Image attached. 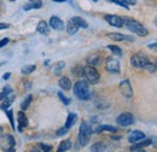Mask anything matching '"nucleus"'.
Instances as JSON below:
<instances>
[{"label": "nucleus", "instance_id": "1", "mask_svg": "<svg viewBox=\"0 0 157 152\" xmlns=\"http://www.w3.org/2000/svg\"><path fill=\"white\" fill-rule=\"evenodd\" d=\"M74 94L76 95L80 100H90L93 93H92L87 81H78L74 85Z\"/></svg>", "mask_w": 157, "mask_h": 152}, {"label": "nucleus", "instance_id": "2", "mask_svg": "<svg viewBox=\"0 0 157 152\" xmlns=\"http://www.w3.org/2000/svg\"><path fill=\"white\" fill-rule=\"evenodd\" d=\"M122 19H123V25H124L129 32L137 34L139 36H146V35L149 34L147 29H146L141 23H139L138 21H134V19H131V18H126V17H123Z\"/></svg>", "mask_w": 157, "mask_h": 152}, {"label": "nucleus", "instance_id": "3", "mask_svg": "<svg viewBox=\"0 0 157 152\" xmlns=\"http://www.w3.org/2000/svg\"><path fill=\"white\" fill-rule=\"evenodd\" d=\"M88 27V23L81 17H71V18L68 21L67 23V32L70 34V35H75L78 33V28H87Z\"/></svg>", "mask_w": 157, "mask_h": 152}, {"label": "nucleus", "instance_id": "4", "mask_svg": "<svg viewBox=\"0 0 157 152\" xmlns=\"http://www.w3.org/2000/svg\"><path fill=\"white\" fill-rule=\"evenodd\" d=\"M93 133V129L91 127V123L85 122L80 126V131H78V142L81 146H86L90 140H91V135Z\"/></svg>", "mask_w": 157, "mask_h": 152}, {"label": "nucleus", "instance_id": "5", "mask_svg": "<svg viewBox=\"0 0 157 152\" xmlns=\"http://www.w3.org/2000/svg\"><path fill=\"white\" fill-rule=\"evenodd\" d=\"M82 76L86 78L87 82H90L91 85H97L100 80L99 73L97 71V69L92 65H87L85 68H82Z\"/></svg>", "mask_w": 157, "mask_h": 152}, {"label": "nucleus", "instance_id": "6", "mask_svg": "<svg viewBox=\"0 0 157 152\" xmlns=\"http://www.w3.org/2000/svg\"><path fill=\"white\" fill-rule=\"evenodd\" d=\"M149 62H150V59L146 57L144 53H140V52L133 55L132 58H131V64L136 69H145V66L149 64Z\"/></svg>", "mask_w": 157, "mask_h": 152}, {"label": "nucleus", "instance_id": "7", "mask_svg": "<svg viewBox=\"0 0 157 152\" xmlns=\"http://www.w3.org/2000/svg\"><path fill=\"white\" fill-rule=\"evenodd\" d=\"M15 144H16L15 138L12 135H10V134L4 135L1 138V140H0V147H1L2 151L15 152V149H13L15 147Z\"/></svg>", "mask_w": 157, "mask_h": 152}, {"label": "nucleus", "instance_id": "8", "mask_svg": "<svg viewBox=\"0 0 157 152\" xmlns=\"http://www.w3.org/2000/svg\"><path fill=\"white\" fill-rule=\"evenodd\" d=\"M105 69H106V71H109L111 74H120L121 66H120L118 59L114 57H108L106 62H105Z\"/></svg>", "mask_w": 157, "mask_h": 152}, {"label": "nucleus", "instance_id": "9", "mask_svg": "<svg viewBox=\"0 0 157 152\" xmlns=\"http://www.w3.org/2000/svg\"><path fill=\"white\" fill-rule=\"evenodd\" d=\"M116 123L121 127H128L131 124L134 123V117L133 115L129 112H122L121 115H118L116 118Z\"/></svg>", "mask_w": 157, "mask_h": 152}, {"label": "nucleus", "instance_id": "10", "mask_svg": "<svg viewBox=\"0 0 157 152\" xmlns=\"http://www.w3.org/2000/svg\"><path fill=\"white\" fill-rule=\"evenodd\" d=\"M120 91L123 97H126L127 99H131L133 97V88H132V85L129 82V80H123L120 82Z\"/></svg>", "mask_w": 157, "mask_h": 152}, {"label": "nucleus", "instance_id": "11", "mask_svg": "<svg viewBox=\"0 0 157 152\" xmlns=\"http://www.w3.org/2000/svg\"><path fill=\"white\" fill-rule=\"evenodd\" d=\"M105 21L113 27H116V28H122L123 27V19L118 17V16H115V15H106Z\"/></svg>", "mask_w": 157, "mask_h": 152}, {"label": "nucleus", "instance_id": "12", "mask_svg": "<svg viewBox=\"0 0 157 152\" xmlns=\"http://www.w3.org/2000/svg\"><path fill=\"white\" fill-rule=\"evenodd\" d=\"M86 62H87L88 65L96 66V65H99V64L103 62V56H101L100 53H98V52H93V53H91V55L87 57Z\"/></svg>", "mask_w": 157, "mask_h": 152}, {"label": "nucleus", "instance_id": "13", "mask_svg": "<svg viewBox=\"0 0 157 152\" xmlns=\"http://www.w3.org/2000/svg\"><path fill=\"white\" fill-rule=\"evenodd\" d=\"M17 121H18V127H17V131L22 133L23 132V128L28 127L29 122H28V117L25 116V114L23 111H20L17 112Z\"/></svg>", "mask_w": 157, "mask_h": 152}, {"label": "nucleus", "instance_id": "14", "mask_svg": "<svg viewBox=\"0 0 157 152\" xmlns=\"http://www.w3.org/2000/svg\"><path fill=\"white\" fill-rule=\"evenodd\" d=\"M48 25H50V28H52L55 30H63L64 29V22L57 16H52L50 18Z\"/></svg>", "mask_w": 157, "mask_h": 152}, {"label": "nucleus", "instance_id": "15", "mask_svg": "<svg viewBox=\"0 0 157 152\" xmlns=\"http://www.w3.org/2000/svg\"><path fill=\"white\" fill-rule=\"evenodd\" d=\"M144 138H145V134L143 133V132H140V131H132L128 134V141L131 144H136L138 141L143 140Z\"/></svg>", "mask_w": 157, "mask_h": 152}, {"label": "nucleus", "instance_id": "16", "mask_svg": "<svg viewBox=\"0 0 157 152\" xmlns=\"http://www.w3.org/2000/svg\"><path fill=\"white\" fill-rule=\"evenodd\" d=\"M151 144H152V139H146V138H144L143 140H140V141L136 142V144L131 147V151H140L141 149L147 147V146L151 145Z\"/></svg>", "mask_w": 157, "mask_h": 152}, {"label": "nucleus", "instance_id": "17", "mask_svg": "<svg viewBox=\"0 0 157 152\" xmlns=\"http://www.w3.org/2000/svg\"><path fill=\"white\" fill-rule=\"evenodd\" d=\"M41 7H42V1L41 0H30L23 6V10L29 11V10H38Z\"/></svg>", "mask_w": 157, "mask_h": 152}, {"label": "nucleus", "instance_id": "18", "mask_svg": "<svg viewBox=\"0 0 157 152\" xmlns=\"http://www.w3.org/2000/svg\"><path fill=\"white\" fill-rule=\"evenodd\" d=\"M36 32L41 35H48L50 34V25L47 22L45 21H40L38 27H36Z\"/></svg>", "mask_w": 157, "mask_h": 152}, {"label": "nucleus", "instance_id": "19", "mask_svg": "<svg viewBox=\"0 0 157 152\" xmlns=\"http://www.w3.org/2000/svg\"><path fill=\"white\" fill-rule=\"evenodd\" d=\"M108 36L110 39H113L114 41H122V40H128V41H134V38L132 36H127V35H123V34H120V33H110L108 34Z\"/></svg>", "mask_w": 157, "mask_h": 152}, {"label": "nucleus", "instance_id": "20", "mask_svg": "<svg viewBox=\"0 0 157 152\" xmlns=\"http://www.w3.org/2000/svg\"><path fill=\"white\" fill-rule=\"evenodd\" d=\"M58 85L63 91H69V89L71 88V81H70V78H69V77H67V76H64V77H60V78H59Z\"/></svg>", "mask_w": 157, "mask_h": 152}, {"label": "nucleus", "instance_id": "21", "mask_svg": "<svg viewBox=\"0 0 157 152\" xmlns=\"http://www.w3.org/2000/svg\"><path fill=\"white\" fill-rule=\"evenodd\" d=\"M76 121H78V115L74 114V112H71V114L68 115V118H67V122H65V128H71L75 123H76Z\"/></svg>", "mask_w": 157, "mask_h": 152}, {"label": "nucleus", "instance_id": "22", "mask_svg": "<svg viewBox=\"0 0 157 152\" xmlns=\"http://www.w3.org/2000/svg\"><path fill=\"white\" fill-rule=\"evenodd\" d=\"M15 97H16V95L12 94L11 97H9V95H7L6 98H4V99H2L4 101H2V104L0 105V109H1V110H6V109H9V108H10V105L13 103Z\"/></svg>", "mask_w": 157, "mask_h": 152}, {"label": "nucleus", "instance_id": "23", "mask_svg": "<svg viewBox=\"0 0 157 152\" xmlns=\"http://www.w3.org/2000/svg\"><path fill=\"white\" fill-rule=\"evenodd\" d=\"M64 68H65V63L62 62V60H59V62H57V63L53 65V68H52V74H53V75H59Z\"/></svg>", "mask_w": 157, "mask_h": 152}, {"label": "nucleus", "instance_id": "24", "mask_svg": "<svg viewBox=\"0 0 157 152\" xmlns=\"http://www.w3.org/2000/svg\"><path fill=\"white\" fill-rule=\"evenodd\" d=\"M103 131H106V132H111V133H116L117 132V128L114 127V126H108V124H103V126H99L98 128L94 131L96 133H100Z\"/></svg>", "mask_w": 157, "mask_h": 152}, {"label": "nucleus", "instance_id": "25", "mask_svg": "<svg viewBox=\"0 0 157 152\" xmlns=\"http://www.w3.org/2000/svg\"><path fill=\"white\" fill-rule=\"evenodd\" d=\"M71 149V141L70 140H64L59 144L58 146V152H65V151H69Z\"/></svg>", "mask_w": 157, "mask_h": 152}, {"label": "nucleus", "instance_id": "26", "mask_svg": "<svg viewBox=\"0 0 157 152\" xmlns=\"http://www.w3.org/2000/svg\"><path fill=\"white\" fill-rule=\"evenodd\" d=\"M32 100H33V95L32 94H28L25 98H24V100H23L22 104H21V109H22V111H25V110L29 108Z\"/></svg>", "mask_w": 157, "mask_h": 152}, {"label": "nucleus", "instance_id": "27", "mask_svg": "<svg viewBox=\"0 0 157 152\" xmlns=\"http://www.w3.org/2000/svg\"><path fill=\"white\" fill-rule=\"evenodd\" d=\"M105 147H106V145L104 144V142H96V144H93L92 145V147H91V151L92 152H103L105 151Z\"/></svg>", "mask_w": 157, "mask_h": 152}, {"label": "nucleus", "instance_id": "28", "mask_svg": "<svg viewBox=\"0 0 157 152\" xmlns=\"http://www.w3.org/2000/svg\"><path fill=\"white\" fill-rule=\"evenodd\" d=\"M35 69H36V66L33 65V64H30V65H24V66L21 68V73H22L23 75H27V74H30V73L35 71Z\"/></svg>", "mask_w": 157, "mask_h": 152}, {"label": "nucleus", "instance_id": "29", "mask_svg": "<svg viewBox=\"0 0 157 152\" xmlns=\"http://www.w3.org/2000/svg\"><path fill=\"white\" fill-rule=\"evenodd\" d=\"M5 111V114L6 116L9 117V121H10V123H11V127H12V129L13 131H16V126H15V120H13V111L12 110H4Z\"/></svg>", "mask_w": 157, "mask_h": 152}, {"label": "nucleus", "instance_id": "30", "mask_svg": "<svg viewBox=\"0 0 157 152\" xmlns=\"http://www.w3.org/2000/svg\"><path fill=\"white\" fill-rule=\"evenodd\" d=\"M108 48H109L114 55H116L118 57H122V50H121L118 46H116V45H109Z\"/></svg>", "mask_w": 157, "mask_h": 152}, {"label": "nucleus", "instance_id": "31", "mask_svg": "<svg viewBox=\"0 0 157 152\" xmlns=\"http://www.w3.org/2000/svg\"><path fill=\"white\" fill-rule=\"evenodd\" d=\"M145 69H146L149 73H155V71H156V64H155V63L149 62V64L145 66Z\"/></svg>", "mask_w": 157, "mask_h": 152}, {"label": "nucleus", "instance_id": "32", "mask_svg": "<svg viewBox=\"0 0 157 152\" xmlns=\"http://www.w3.org/2000/svg\"><path fill=\"white\" fill-rule=\"evenodd\" d=\"M1 93L4 94V97H7V95L12 94L13 91H12V88H11L10 86H5V87L2 88V92H1Z\"/></svg>", "mask_w": 157, "mask_h": 152}, {"label": "nucleus", "instance_id": "33", "mask_svg": "<svg viewBox=\"0 0 157 152\" xmlns=\"http://www.w3.org/2000/svg\"><path fill=\"white\" fill-rule=\"evenodd\" d=\"M58 97H59V99L62 100L63 104H65V105H69V104H70V99H69V98H65L62 92H58Z\"/></svg>", "mask_w": 157, "mask_h": 152}, {"label": "nucleus", "instance_id": "34", "mask_svg": "<svg viewBox=\"0 0 157 152\" xmlns=\"http://www.w3.org/2000/svg\"><path fill=\"white\" fill-rule=\"evenodd\" d=\"M108 1H111V2H114V4H116L118 6H122V7H124L126 10H129V6L128 5H126L124 2H122V1H120V0H108Z\"/></svg>", "mask_w": 157, "mask_h": 152}, {"label": "nucleus", "instance_id": "35", "mask_svg": "<svg viewBox=\"0 0 157 152\" xmlns=\"http://www.w3.org/2000/svg\"><path fill=\"white\" fill-rule=\"evenodd\" d=\"M39 146L41 147V150H42V151H46V152L52 151V149H53L51 145H45V144H40Z\"/></svg>", "mask_w": 157, "mask_h": 152}, {"label": "nucleus", "instance_id": "36", "mask_svg": "<svg viewBox=\"0 0 157 152\" xmlns=\"http://www.w3.org/2000/svg\"><path fill=\"white\" fill-rule=\"evenodd\" d=\"M9 42H10V40H9L7 38L1 39V40H0V48H1V47H4V46H6Z\"/></svg>", "mask_w": 157, "mask_h": 152}, {"label": "nucleus", "instance_id": "37", "mask_svg": "<svg viewBox=\"0 0 157 152\" xmlns=\"http://www.w3.org/2000/svg\"><path fill=\"white\" fill-rule=\"evenodd\" d=\"M67 132H68V128H65V127H64V128H60L59 131H57V135H58V136H62V135H64Z\"/></svg>", "mask_w": 157, "mask_h": 152}, {"label": "nucleus", "instance_id": "38", "mask_svg": "<svg viewBox=\"0 0 157 152\" xmlns=\"http://www.w3.org/2000/svg\"><path fill=\"white\" fill-rule=\"evenodd\" d=\"M122 2H124L126 5H136L137 4V0H120Z\"/></svg>", "mask_w": 157, "mask_h": 152}, {"label": "nucleus", "instance_id": "39", "mask_svg": "<svg viewBox=\"0 0 157 152\" xmlns=\"http://www.w3.org/2000/svg\"><path fill=\"white\" fill-rule=\"evenodd\" d=\"M10 25L9 24H6V23H0V30L1 29H6V28H9Z\"/></svg>", "mask_w": 157, "mask_h": 152}, {"label": "nucleus", "instance_id": "40", "mask_svg": "<svg viewBox=\"0 0 157 152\" xmlns=\"http://www.w3.org/2000/svg\"><path fill=\"white\" fill-rule=\"evenodd\" d=\"M10 76H11V74H10V73H7V74H4V75H2V78H4V80H9V77H10Z\"/></svg>", "mask_w": 157, "mask_h": 152}, {"label": "nucleus", "instance_id": "41", "mask_svg": "<svg viewBox=\"0 0 157 152\" xmlns=\"http://www.w3.org/2000/svg\"><path fill=\"white\" fill-rule=\"evenodd\" d=\"M53 2H65L67 0H52Z\"/></svg>", "mask_w": 157, "mask_h": 152}, {"label": "nucleus", "instance_id": "42", "mask_svg": "<svg viewBox=\"0 0 157 152\" xmlns=\"http://www.w3.org/2000/svg\"><path fill=\"white\" fill-rule=\"evenodd\" d=\"M156 47V44H152V45H149V48H155Z\"/></svg>", "mask_w": 157, "mask_h": 152}, {"label": "nucleus", "instance_id": "43", "mask_svg": "<svg viewBox=\"0 0 157 152\" xmlns=\"http://www.w3.org/2000/svg\"><path fill=\"white\" fill-rule=\"evenodd\" d=\"M111 139H114V140H120V139H121V138H120V136H113V138H111Z\"/></svg>", "mask_w": 157, "mask_h": 152}, {"label": "nucleus", "instance_id": "44", "mask_svg": "<svg viewBox=\"0 0 157 152\" xmlns=\"http://www.w3.org/2000/svg\"><path fill=\"white\" fill-rule=\"evenodd\" d=\"M2 64H4V63H0V65H2Z\"/></svg>", "mask_w": 157, "mask_h": 152}, {"label": "nucleus", "instance_id": "45", "mask_svg": "<svg viewBox=\"0 0 157 152\" xmlns=\"http://www.w3.org/2000/svg\"><path fill=\"white\" fill-rule=\"evenodd\" d=\"M10 1H15V0H10Z\"/></svg>", "mask_w": 157, "mask_h": 152}]
</instances>
